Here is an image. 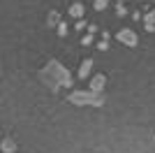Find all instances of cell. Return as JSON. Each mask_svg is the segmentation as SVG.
Masks as SVG:
<instances>
[{"mask_svg":"<svg viewBox=\"0 0 155 153\" xmlns=\"http://www.w3.org/2000/svg\"><path fill=\"white\" fill-rule=\"evenodd\" d=\"M37 76H39V81L44 83L51 93H58L60 88H70L72 83H74V81H72L70 70L60 63L58 58H49V60H46V65L39 70Z\"/></svg>","mask_w":155,"mask_h":153,"instance_id":"cell-1","label":"cell"},{"mask_svg":"<svg viewBox=\"0 0 155 153\" xmlns=\"http://www.w3.org/2000/svg\"><path fill=\"white\" fill-rule=\"evenodd\" d=\"M116 39L120 44L130 46V49H134V46L139 44V37H137V32L132 30V28H120V30L116 32Z\"/></svg>","mask_w":155,"mask_h":153,"instance_id":"cell-3","label":"cell"},{"mask_svg":"<svg viewBox=\"0 0 155 153\" xmlns=\"http://www.w3.org/2000/svg\"><path fill=\"white\" fill-rule=\"evenodd\" d=\"M70 104L77 107H102L104 104V93H93V90H72L67 95Z\"/></svg>","mask_w":155,"mask_h":153,"instance_id":"cell-2","label":"cell"},{"mask_svg":"<svg viewBox=\"0 0 155 153\" xmlns=\"http://www.w3.org/2000/svg\"><path fill=\"white\" fill-rule=\"evenodd\" d=\"M109 37H111L109 32H107V30H102V39L97 42V49H100V51H107V49H109Z\"/></svg>","mask_w":155,"mask_h":153,"instance_id":"cell-10","label":"cell"},{"mask_svg":"<svg viewBox=\"0 0 155 153\" xmlns=\"http://www.w3.org/2000/svg\"><path fill=\"white\" fill-rule=\"evenodd\" d=\"M93 58H86V60H81V65H79V79H88L93 72Z\"/></svg>","mask_w":155,"mask_h":153,"instance_id":"cell-5","label":"cell"},{"mask_svg":"<svg viewBox=\"0 0 155 153\" xmlns=\"http://www.w3.org/2000/svg\"><path fill=\"white\" fill-rule=\"evenodd\" d=\"M120 2H125V0H120Z\"/></svg>","mask_w":155,"mask_h":153,"instance_id":"cell-17","label":"cell"},{"mask_svg":"<svg viewBox=\"0 0 155 153\" xmlns=\"http://www.w3.org/2000/svg\"><path fill=\"white\" fill-rule=\"evenodd\" d=\"M0 148H2V151H5V153H16V141L7 137V139H2V144H0Z\"/></svg>","mask_w":155,"mask_h":153,"instance_id":"cell-9","label":"cell"},{"mask_svg":"<svg viewBox=\"0 0 155 153\" xmlns=\"http://www.w3.org/2000/svg\"><path fill=\"white\" fill-rule=\"evenodd\" d=\"M70 16H74V19H84V5H81V2H72V5H70Z\"/></svg>","mask_w":155,"mask_h":153,"instance_id":"cell-8","label":"cell"},{"mask_svg":"<svg viewBox=\"0 0 155 153\" xmlns=\"http://www.w3.org/2000/svg\"><path fill=\"white\" fill-rule=\"evenodd\" d=\"M56 28H58V37H65V35H67V23H65V21H60Z\"/></svg>","mask_w":155,"mask_h":153,"instance_id":"cell-13","label":"cell"},{"mask_svg":"<svg viewBox=\"0 0 155 153\" xmlns=\"http://www.w3.org/2000/svg\"><path fill=\"white\" fill-rule=\"evenodd\" d=\"M104 86H107V76L100 72V74H95V76L91 79V88H88V90H93V93H102Z\"/></svg>","mask_w":155,"mask_h":153,"instance_id":"cell-4","label":"cell"},{"mask_svg":"<svg viewBox=\"0 0 155 153\" xmlns=\"http://www.w3.org/2000/svg\"><path fill=\"white\" fill-rule=\"evenodd\" d=\"M141 19H143V28L148 32H155V9H150L148 14H143Z\"/></svg>","mask_w":155,"mask_h":153,"instance_id":"cell-6","label":"cell"},{"mask_svg":"<svg viewBox=\"0 0 155 153\" xmlns=\"http://www.w3.org/2000/svg\"><path fill=\"white\" fill-rule=\"evenodd\" d=\"M81 44H84V46L93 44V35H84V39H81Z\"/></svg>","mask_w":155,"mask_h":153,"instance_id":"cell-15","label":"cell"},{"mask_svg":"<svg viewBox=\"0 0 155 153\" xmlns=\"http://www.w3.org/2000/svg\"><path fill=\"white\" fill-rule=\"evenodd\" d=\"M74 28H77V30H84V28H88V23H86L84 19H79V21H77V25H74Z\"/></svg>","mask_w":155,"mask_h":153,"instance_id":"cell-14","label":"cell"},{"mask_svg":"<svg viewBox=\"0 0 155 153\" xmlns=\"http://www.w3.org/2000/svg\"><path fill=\"white\" fill-rule=\"evenodd\" d=\"M86 30H88V35H93V32H97V25H95V23H88V28H86Z\"/></svg>","mask_w":155,"mask_h":153,"instance_id":"cell-16","label":"cell"},{"mask_svg":"<svg viewBox=\"0 0 155 153\" xmlns=\"http://www.w3.org/2000/svg\"><path fill=\"white\" fill-rule=\"evenodd\" d=\"M60 14L56 12V9H51V12H49V16H46V28H56V25L60 23Z\"/></svg>","mask_w":155,"mask_h":153,"instance_id":"cell-7","label":"cell"},{"mask_svg":"<svg viewBox=\"0 0 155 153\" xmlns=\"http://www.w3.org/2000/svg\"><path fill=\"white\" fill-rule=\"evenodd\" d=\"M93 7H95L97 12H102V9L109 7V0H93Z\"/></svg>","mask_w":155,"mask_h":153,"instance_id":"cell-11","label":"cell"},{"mask_svg":"<svg viewBox=\"0 0 155 153\" xmlns=\"http://www.w3.org/2000/svg\"><path fill=\"white\" fill-rule=\"evenodd\" d=\"M125 14H127V7H125V2L118 0L116 2V16H125Z\"/></svg>","mask_w":155,"mask_h":153,"instance_id":"cell-12","label":"cell"}]
</instances>
